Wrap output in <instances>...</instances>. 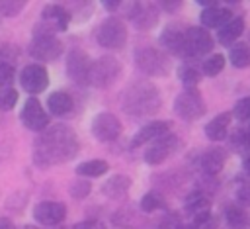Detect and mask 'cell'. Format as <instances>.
Instances as JSON below:
<instances>
[{
    "instance_id": "cell-1",
    "label": "cell",
    "mask_w": 250,
    "mask_h": 229,
    "mask_svg": "<svg viewBox=\"0 0 250 229\" xmlns=\"http://www.w3.org/2000/svg\"><path fill=\"white\" fill-rule=\"evenodd\" d=\"M80 151L78 135L70 125L57 123L39 133L33 143V162L39 168H49L72 160Z\"/></svg>"
},
{
    "instance_id": "cell-2",
    "label": "cell",
    "mask_w": 250,
    "mask_h": 229,
    "mask_svg": "<svg viewBox=\"0 0 250 229\" xmlns=\"http://www.w3.org/2000/svg\"><path fill=\"white\" fill-rule=\"evenodd\" d=\"M162 96L156 84L148 80H133L121 94V108L135 117L152 115L160 110Z\"/></svg>"
},
{
    "instance_id": "cell-3",
    "label": "cell",
    "mask_w": 250,
    "mask_h": 229,
    "mask_svg": "<svg viewBox=\"0 0 250 229\" xmlns=\"http://www.w3.org/2000/svg\"><path fill=\"white\" fill-rule=\"evenodd\" d=\"M135 59V67L146 74V76H166L172 70V59L166 51H160L156 47H139L133 55Z\"/></svg>"
},
{
    "instance_id": "cell-4",
    "label": "cell",
    "mask_w": 250,
    "mask_h": 229,
    "mask_svg": "<svg viewBox=\"0 0 250 229\" xmlns=\"http://www.w3.org/2000/svg\"><path fill=\"white\" fill-rule=\"evenodd\" d=\"M70 23V14L64 6L49 4L41 10V20L33 25V37H57Z\"/></svg>"
},
{
    "instance_id": "cell-5",
    "label": "cell",
    "mask_w": 250,
    "mask_h": 229,
    "mask_svg": "<svg viewBox=\"0 0 250 229\" xmlns=\"http://www.w3.org/2000/svg\"><path fill=\"white\" fill-rule=\"evenodd\" d=\"M96 41L109 51H121L127 45V27L125 22L109 16L96 27Z\"/></svg>"
},
{
    "instance_id": "cell-6",
    "label": "cell",
    "mask_w": 250,
    "mask_h": 229,
    "mask_svg": "<svg viewBox=\"0 0 250 229\" xmlns=\"http://www.w3.org/2000/svg\"><path fill=\"white\" fill-rule=\"evenodd\" d=\"M205 112H207V106L199 88H184L174 98V114L184 121H195L203 117Z\"/></svg>"
},
{
    "instance_id": "cell-7",
    "label": "cell",
    "mask_w": 250,
    "mask_h": 229,
    "mask_svg": "<svg viewBox=\"0 0 250 229\" xmlns=\"http://www.w3.org/2000/svg\"><path fill=\"white\" fill-rule=\"evenodd\" d=\"M121 74V63L113 55H102L96 61H92L88 84L94 88H107L111 86Z\"/></svg>"
},
{
    "instance_id": "cell-8",
    "label": "cell",
    "mask_w": 250,
    "mask_h": 229,
    "mask_svg": "<svg viewBox=\"0 0 250 229\" xmlns=\"http://www.w3.org/2000/svg\"><path fill=\"white\" fill-rule=\"evenodd\" d=\"M213 47H215V39L205 27L191 25L186 29V61H193L203 55H211Z\"/></svg>"
},
{
    "instance_id": "cell-9",
    "label": "cell",
    "mask_w": 250,
    "mask_h": 229,
    "mask_svg": "<svg viewBox=\"0 0 250 229\" xmlns=\"http://www.w3.org/2000/svg\"><path fill=\"white\" fill-rule=\"evenodd\" d=\"M180 147V137L174 135V133H166L158 139H154L146 151H145V162L150 164V166H156V164H162L164 160H168Z\"/></svg>"
},
{
    "instance_id": "cell-10",
    "label": "cell",
    "mask_w": 250,
    "mask_h": 229,
    "mask_svg": "<svg viewBox=\"0 0 250 229\" xmlns=\"http://www.w3.org/2000/svg\"><path fill=\"white\" fill-rule=\"evenodd\" d=\"M20 119L21 123L25 125V129L29 131H35V133H41L49 127L51 119H49V114L47 110L41 106V102L33 96H29L21 108V114H20Z\"/></svg>"
},
{
    "instance_id": "cell-11",
    "label": "cell",
    "mask_w": 250,
    "mask_h": 229,
    "mask_svg": "<svg viewBox=\"0 0 250 229\" xmlns=\"http://www.w3.org/2000/svg\"><path fill=\"white\" fill-rule=\"evenodd\" d=\"M121 121L117 115H113L111 112H100L96 114V117L90 123V133L102 141V143H109L115 141L121 135Z\"/></svg>"
},
{
    "instance_id": "cell-12",
    "label": "cell",
    "mask_w": 250,
    "mask_h": 229,
    "mask_svg": "<svg viewBox=\"0 0 250 229\" xmlns=\"http://www.w3.org/2000/svg\"><path fill=\"white\" fill-rule=\"evenodd\" d=\"M90 67H92V59L88 57V53L84 49H70L66 55V74L74 84L86 86L88 84V76H90Z\"/></svg>"
},
{
    "instance_id": "cell-13",
    "label": "cell",
    "mask_w": 250,
    "mask_h": 229,
    "mask_svg": "<svg viewBox=\"0 0 250 229\" xmlns=\"http://www.w3.org/2000/svg\"><path fill=\"white\" fill-rule=\"evenodd\" d=\"M20 84H21V88H23L29 96L41 94V92L47 90V86H49V72H47V67H43L41 63H31V65L23 67L21 72H20Z\"/></svg>"
},
{
    "instance_id": "cell-14",
    "label": "cell",
    "mask_w": 250,
    "mask_h": 229,
    "mask_svg": "<svg viewBox=\"0 0 250 229\" xmlns=\"http://www.w3.org/2000/svg\"><path fill=\"white\" fill-rule=\"evenodd\" d=\"M33 219L43 227H57L66 219V206L55 200L39 202L33 206Z\"/></svg>"
},
{
    "instance_id": "cell-15",
    "label": "cell",
    "mask_w": 250,
    "mask_h": 229,
    "mask_svg": "<svg viewBox=\"0 0 250 229\" xmlns=\"http://www.w3.org/2000/svg\"><path fill=\"white\" fill-rule=\"evenodd\" d=\"M62 41L57 37H31L29 55L41 63H51L62 55Z\"/></svg>"
},
{
    "instance_id": "cell-16",
    "label": "cell",
    "mask_w": 250,
    "mask_h": 229,
    "mask_svg": "<svg viewBox=\"0 0 250 229\" xmlns=\"http://www.w3.org/2000/svg\"><path fill=\"white\" fill-rule=\"evenodd\" d=\"M127 16L137 29H150L158 22V6L152 2H131Z\"/></svg>"
},
{
    "instance_id": "cell-17",
    "label": "cell",
    "mask_w": 250,
    "mask_h": 229,
    "mask_svg": "<svg viewBox=\"0 0 250 229\" xmlns=\"http://www.w3.org/2000/svg\"><path fill=\"white\" fill-rule=\"evenodd\" d=\"M160 45L174 57L186 59V29H182L176 23H170L162 29L160 37H158Z\"/></svg>"
},
{
    "instance_id": "cell-18",
    "label": "cell",
    "mask_w": 250,
    "mask_h": 229,
    "mask_svg": "<svg viewBox=\"0 0 250 229\" xmlns=\"http://www.w3.org/2000/svg\"><path fill=\"white\" fill-rule=\"evenodd\" d=\"M172 129V121L168 119H154V121H148L145 123L133 137H131V149H137L141 145H146V143H152L154 139L170 133Z\"/></svg>"
},
{
    "instance_id": "cell-19",
    "label": "cell",
    "mask_w": 250,
    "mask_h": 229,
    "mask_svg": "<svg viewBox=\"0 0 250 229\" xmlns=\"http://www.w3.org/2000/svg\"><path fill=\"white\" fill-rule=\"evenodd\" d=\"M184 209L191 217V223L197 225L199 221H203L211 213V198H209V194H205L203 190H193L191 194H188V198L184 202Z\"/></svg>"
},
{
    "instance_id": "cell-20",
    "label": "cell",
    "mask_w": 250,
    "mask_h": 229,
    "mask_svg": "<svg viewBox=\"0 0 250 229\" xmlns=\"http://www.w3.org/2000/svg\"><path fill=\"white\" fill-rule=\"evenodd\" d=\"M227 159H229V153H227L225 147H219V145L209 147V149L203 151V155L199 157L201 172H203L205 176H217V174L225 168Z\"/></svg>"
},
{
    "instance_id": "cell-21",
    "label": "cell",
    "mask_w": 250,
    "mask_h": 229,
    "mask_svg": "<svg viewBox=\"0 0 250 229\" xmlns=\"http://www.w3.org/2000/svg\"><path fill=\"white\" fill-rule=\"evenodd\" d=\"M201 20V27L209 29H221L225 23H229L232 20V12L227 6H211V8H203L199 14Z\"/></svg>"
},
{
    "instance_id": "cell-22",
    "label": "cell",
    "mask_w": 250,
    "mask_h": 229,
    "mask_svg": "<svg viewBox=\"0 0 250 229\" xmlns=\"http://www.w3.org/2000/svg\"><path fill=\"white\" fill-rule=\"evenodd\" d=\"M230 121H232V114H230V112H221V114H217L215 117H211V119L205 123V127H203L205 137H207L209 141H215V143L227 139V135H229V131H230Z\"/></svg>"
},
{
    "instance_id": "cell-23",
    "label": "cell",
    "mask_w": 250,
    "mask_h": 229,
    "mask_svg": "<svg viewBox=\"0 0 250 229\" xmlns=\"http://www.w3.org/2000/svg\"><path fill=\"white\" fill-rule=\"evenodd\" d=\"M131 188V178L127 174H113L102 184V194L111 200H123Z\"/></svg>"
},
{
    "instance_id": "cell-24",
    "label": "cell",
    "mask_w": 250,
    "mask_h": 229,
    "mask_svg": "<svg viewBox=\"0 0 250 229\" xmlns=\"http://www.w3.org/2000/svg\"><path fill=\"white\" fill-rule=\"evenodd\" d=\"M74 110V100L64 90H55L47 96V112L53 115H68Z\"/></svg>"
},
{
    "instance_id": "cell-25",
    "label": "cell",
    "mask_w": 250,
    "mask_h": 229,
    "mask_svg": "<svg viewBox=\"0 0 250 229\" xmlns=\"http://www.w3.org/2000/svg\"><path fill=\"white\" fill-rule=\"evenodd\" d=\"M244 33V18L242 16H232V20L229 23H225L219 33H217V41L221 45H234V41Z\"/></svg>"
},
{
    "instance_id": "cell-26",
    "label": "cell",
    "mask_w": 250,
    "mask_h": 229,
    "mask_svg": "<svg viewBox=\"0 0 250 229\" xmlns=\"http://www.w3.org/2000/svg\"><path fill=\"white\" fill-rule=\"evenodd\" d=\"M223 213H225V221L230 229H246L250 225V215H248L246 207H242L238 204H227Z\"/></svg>"
},
{
    "instance_id": "cell-27",
    "label": "cell",
    "mask_w": 250,
    "mask_h": 229,
    "mask_svg": "<svg viewBox=\"0 0 250 229\" xmlns=\"http://www.w3.org/2000/svg\"><path fill=\"white\" fill-rule=\"evenodd\" d=\"M109 170V164L104 160V159H90V160H84L80 162L74 172L80 176V178H98V176H104L105 172Z\"/></svg>"
},
{
    "instance_id": "cell-28",
    "label": "cell",
    "mask_w": 250,
    "mask_h": 229,
    "mask_svg": "<svg viewBox=\"0 0 250 229\" xmlns=\"http://www.w3.org/2000/svg\"><path fill=\"white\" fill-rule=\"evenodd\" d=\"M201 69L199 65L191 63V61H186L178 67V78L180 82L184 84V88H197V84L201 82Z\"/></svg>"
},
{
    "instance_id": "cell-29",
    "label": "cell",
    "mask_w": 250,
    "mask_h": 229,
    "mask_svg": "<svg viewBox=\"0 0 250 229\" xmlns=\"http://www.w3.org/2000/svg\"><path fill=\"white\" fill-rule=\"evenodd\" d=\"M229 63L234 69H248L250 67V45L248 43H234L229 49Z\"/></svg>"
},
{
    "instance_id": "cell-30",
    "label": "cell",
    "mask_w": 250,
    "mask_h": 229,
    "mask_svg": "<svg viewBox=\"0 0 250 229\" xmlns=\"http://www.w3.org/2000/svg\"><path fill=\"white\" fill-rule=\"evenodd\" d=\"M225 65H227V59L223 53H211L201 61L199 69H201L203 76H217L219 72H223Z\"/></svg>"
},
{
    "instance_id": "cell-31",
    "label": "cell",
    "mask_w": 250,
    "mask_h": 229,
    "mask_svg": "<svg viewBox=\"0 0 250 229\" xmlns=\"http://www.w3.org/2000/svg\"><path fill=\"white\" fill-rule=\"evenodd\" d=\"M139 207H141V211H145V213H152V211H158V209L166 207V202H164V198H162L158 192L152 190V192H146V194L141 198Z\"/></svg>"
},
{
    "instance_id": "cell-32",
    "label": "cell",
    "mask_w": 250,
    "mask_h": 229,
    "mask_svg": "<svg viewBox=\"0 0 250 229\" xmlns=\"http://www.w3.org/2000/svg\"><path fill=\"white\" fill-rule=\"evenodd\" d=\"M68 192H70V196H72L74 200H84V198L90 196L92 184H90L86 178H74V180L70 182V186H68Z\"/></svg>"
},
{
    "instance_id": "cell-33",
    "label": "cell",
    "mask_w": 250,
    "mask_h": 229,
    "mask_svg": "<svg viewBox=\"0 0 250 229\" xmlns=\"http://www.w3.org/2000/svg\"><path fill=\"white\" fill-rule=\"evenodd\" d=\"M18 90L14 86H4L0 88V110L2 112H10L14 110V106L18 104Z\"/></svg>"
},
{
    "instance_id": "cell-34",
    "label": "cell",
    "mask_w": 250,
    "mask_h": 229,
    "mask_svg": "<svg viewBox=\"0 0 250 229\" xmlns=\"http://www.w3.org/2000/svg\"><path fill=\"white\" fill-rule=\"evenodd\" d=\"M236 204L242 207H250V178H240L234 188Z\"/></svg>"
},
{
    "instance_id": "cell-35",
    "label": "cell",
    "mask_w": 250,
    "mask_h": 229,
    "mask_svg": "<svg viewBox=\"0 0 250 229\" xmlns=\"http://www.w3.org/2000/svg\"><path fill=\"white\" fill-rule=\"evenodd\" d=\"M23 8V0H0V18H16Z\"/></svg>"
},
{
    "instance_id": "cell-36",
    "label": "cell",
    "mask_w": 250,
    "mask_h": 229,
    "mask_svg": "<svg viewBox=\"0 0 250 229\" xmlns=\"http://www.w3.org/2000/svg\"><path fill=\"white\" fill-rule=\"evenodd\" d=\"M232 117L238 121H250V96H244L240 100H236V104L232 106Z\"/></svg>"
},
{
    "instance_id": "cell-37",
    "label": "cell",
    "mask_w": 250,
    "mask_h": 229,
    "mask_svg": "<svg viewBox=\"0 0 250 229\" xmlns=\"http://www.w3.org/2000/svg\"><path fill=\"white\" fill-rule=\"evenodd\" d=\"M12 80H14V67H12V63L0 59V88L12 86V84H10Z\"/></svg>"
},
{
    "instance_id": "cell-38",
    "label": "cell",
    "mask_w": 250,
    "mask_h": 229,
    "mask_svg": "<svg viewBox=\"0 0 250 229\" xmlns=\"http://www.w3.org/2000/svg\"><path fill=\"white\" fill-rule=\"evenodd\" d=\"M182 4L184 2H180V0H162V2H156L158 10H164V12H170V14L178 12L182 8Z\"/></svg>"
},
{
    "instance_id": "cell-39",
    "label": "cell",
    "mask_w": 250,
    "mask_h": 229,
    "mask_svg": "<svg viewBox=\"0 0 250 229\" xmlns=\"http://www.w3.org/2000/svg\"><path fill=\"white\" fill-rule=\"evenodd\" d=\"M72 229H105L100 221H80V223H76Z\"/></svg>"
},
{
    "instance_id": "cell-40",
    "label": "cell",
    "mask_w": 250,
    "mask_h": 229,
    "mask_svg": "<svg viewBox=\"0 0 250 229\" xmlns=\"http://www.w3.org/2000/svg\"><path fill=\"white\" fill-rule=\"evenodd\" d=\"M123 4H125V2H121V0H105V2H104V8H105L107 12H115V10H121Z\"/></svg>"
},
{
    "instance_id": "cell-41",
    "label": "cell",
    "mask_w": 250,
    "mask_h": 229,
    "mask_svg": "<svg viewBox=\"0 0 250 229\" xmlns=\"http://www.w3.org/2000/svg\"><path fill=\"white\" fill-rule=\"evenodd\" d=\"M0 229H16V227L8 217H0Z\"/></svg>"
},
{
    "instance_id": "cell-42",
    "label": "cell",
    "mask_w": 250,
    "mask_h": 229,
    "mask_svg": "<svg viewBox=\"0 0 250 229\" xmlns=\"http://www.w3.org/2000/svg\"><path fill=\"white\" fill-rule=\"evenodd\" d=\"M197 4L203 6V8H211V6H217L219 2L217 0H197Z\"/></svg>"
},
{
    "instance_id": "cell-43",
    "label": "cell",
    "mask_w": 250,
    "mask_h": 229,
    "mask_svg": "<svg viewBox=\"0 0 250 229\" xmlns=\"http://www.w3.org/2000/svg\"><path fill=\"white\" fill-rule=\"evenodd\" d=\"M242 164H244V170H246V174L250 176V153L244 157V162H242Z\"/></svg>"
},
{
    "instance_id": "cell-44",
    "label": "cell",
    "mask_w": 250,
    "mask_h": 229,
    "mask_svg": "<svg viewBox=\"0 0 250 229\" xmlns=\"http://www.w3.org/2000/svg\"><path fill=\"white\" fill-rule=\"evenodd\" d=\"M176 229H197V227H195L193 223H178Z\"/></svg>"
},
{
    "instance_id": "cell-45",
    "label": "cell",
    "mask_w": 250,
    "mask_h": 229,
    "mask_svg": "<svg viewBox=\"0 0 250 229\" xmlns=\"http://www.w3.org/2000/svg\"><path fill=\"white\" fill-rule=\"evenodd\" d=\"M23 229H37V227H29V225H27V227H23Z\"/></svg>"
},
{
    "instance_id": "cell-46",
    "label": "cell",
    "mask_w": 250,
    "mask_h": 229,
    "mask_svg": "<svg viewBox=\"0 0 250 229\" xmlns=\"http://www.w3.org/2000/svg\"><path fill=\"white\" fill-rule=\"evenodd\" d=\"M248 39H250V35H248Z\"/></svg>"
},
{
    "instance_id": "cell-47",
    "label": "cell",
    "mask_w": 250,
    "mask_h": 229,
    "mask_svg": "<svg viewBox=\"0 0 250 229\" xmlns=\"http://www.w3.org/2000/svg\"><path fill=\"white\" fill-rule=\"evenodd\" d=\"M248 227H250V225H248Z\"/></svg>"
}]
</instances>
